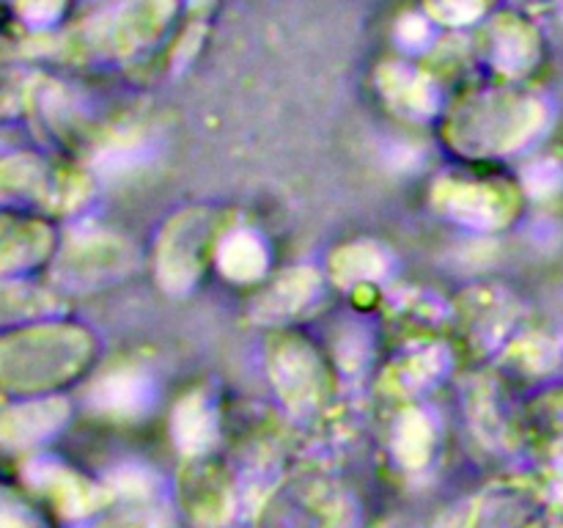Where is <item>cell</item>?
<instances>
[{
    "label": "cell",
    "mask_w": 563,
    "mask_h": 528,
    "mask_svg": "<svg viewBox=\"0 0 563 528\" xmlns=\"http://www.w3.org/2000/svg\"><path fill=\"white\" fill-rule=\"evenodd\" d=\"M176 0H124L91 28V47L104 55H130L148 47L168 28Z\"/></svg>",
    "instance_id": "6da1fadb"
},
{
    "label": "cell",
    "mask_w": 563,
    "mask_h": 528,
    "mask_svg": "<svg viewBox=\"0 0 563 528\" xmlns=\"http://www.w3.org/2000/svg\"><path fill=\"white\" fill-rule=\"evenodd\" d=\"M542 38L528 20L517 14L500 16L493 25V58L509 75H526L539 64Z\"/></svg>",
    "instance_id": "7a4b0ae2"
},
{
    "label": "cell",
    "mask_w": 563,
    "mask_h": 528,
    "mask_svg": "<svg viewBox=\"0 0 563 528\" xmlns=\"http://www.w3.org/2000/svg\"><path fill=\"white\" fill-rule=\"evenodd\" d=\"M66 418V407L60 402H44V405H27L0 416V443L25 446L36 443L38 438L53 432Z\"/></svg>",
    "instance_id": "3957f363"
},
{
    "label": "cell",
    "mask_w": 563,
    "mask_h": 528,
    "mask_svg": "<svg viewBox=\"0 0 563 528\" xmlns=\"http://www.w3.org/2000/svg\"><path fill=\"white\" fill-rule=\"evenodd\" d=\"M174 432H176V438H179L181 449L198 454V451H203L212 446L214 413L209 410L207 402H201L192 396V399L185 402V405L179 407V413H176Z\"/></svg>",
    "instance_id": "277c9868"
},
{
    "label": "cell",
    "mask_w": 563,
    "mask_h": 528,
    "mask_svg": "<svg viewBox=\"0 0 563 528\" xmlns=\"http://www.w3.org/2000/svg\"><path fill=\"white\" fill-rule=\"evenodd\" d=\"M36 482L42 484V487L58 501L60 509L69 512V515H82L93 498V490H88L80 479H75L69 471H64V468L44 465L42 471H38Z\"/></svg>",
    "instance_id": "5b68a950"
},
{
    "label": "cell",
    "mask_w": 563,
    "mask_h": 528,
    "mask_svg": "<svg viewBox=\"0 0 563 528\" xmlns=\"http://www.w3.org/2000/svg\"><path fill=\"white\" fill-rule=\"evenodd\" d=\"M146 391L143 383L130 372H121L119 377L104 380L97 388V402L104 410H119V413H135V407L141 405Z\"/></svg>",
    "instance_id": "8992f818"
},
{
    "label": "cell",
    "mask_w": 563,
    "mask_h": 528,
    "mask_svg": "<svg viewBox=\"0 0 563 528\" xmlns=\"http://www.w3.org/2000/svg\"><path fill=\"white\" fill-rule=\"evenodd\" d=\"M489 3L493 0H427V9L432 11L434 20L445 22V25H467L482 16Z\"/></svg>",
    "instance_id": "52a82bcc"
},
{
    "label": "cell",
    "mask_w": 563,
    "mask_h": 528,
    "mask_svg": "<svg viewBox=\"0 0 563 528\" xmlns=\"http://www.w3.org/2000/svg\"><path fill=\"white\" fill-rule=\"evenodd\" d=\"M0 528H38V517L31 506L5 487H0Z\"/></svg>",
    "instance_id": "ba28073f"
}]
</instances>
